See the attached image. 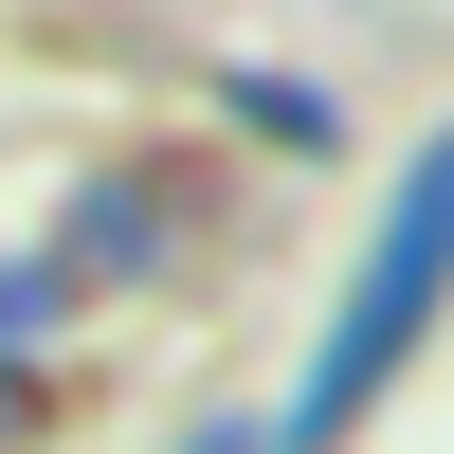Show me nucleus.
<instances>
[{
    "label": "nucleus",
    "mask_w": 454,
    "mask_h": 454,
    "mask_svg": "<svg viewBox=\"0 0 454 454\" xmlns=\"http://www.w3.org/2000/svg\"><path fill=\"white\" fill-rule=\"evenodd\" d=\"M436 309H454V128L400 145V200L364 218L346 291H327L309 364H291V400H273V454H346V436L400 400V364L436 346Z\"/></svg>",
    "instance_id": "nucleus-1"
}]
</instances>
